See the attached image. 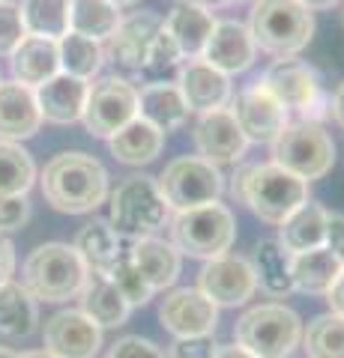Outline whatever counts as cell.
<instances>
[{"label": "cell", "mask_w": 344, "mask_h": 358, "mask_svg": "<svg viewBox=\"0 0 344 358\" xmlns=\"http://www.w3.org/2000/svg\"><path fill=\"white\" fill-rule=\"evenodd\" d=\"M231 194L246 203L254 215L266 224H284L294 212L308 203V182L287 173L284 167L266 164H242L234 173Z\"/></svg>", "instance_id": "2"}, {"label": "cell", "mask_w": 344, "mask_h": 358, "mask_svg": "<svg viewBox=\"0 0 344 358\" xmlns=\"http://www.w3.org/2000/svg\"><path fill=\"white\" fill-rule=\"evenodd\" d=\"M231 114L237 117L249 143H273L291 122V110L261 81H254L249 90L237 93V99L231 102Z\"/></svg>", "instance_id": "12"}, {"label": "cell", "mask_w": 344, "mask_h": 358, "mask_svg": "<svg viewBox=\"0 0 344 358\" xmlns=\"http://www.w3.org/2000/svg\"><path fill=\"white\" fill-rule=\"evenodd\" d=\"M303 350L308 358H344V317H315L303 331Z\"/></svg>", "instance_id": "37"}, {"label": "cell", "mask_w": 344, "mask_h": 358, "mask_svg": "<svg viewBox=\"0 0 344 358\" xmlns=\"http://www.w3.org/2000/svg\"><path fill=\"white\" fill-rule=\"evenodd\" d=\"M18 358H57V355H51L48 350H33V352H25V355H18Z\"/></svg>", "instance_id": "51"}, {"label": "cell", "mask_w": 344, "mask_h": 358, "mask_svg": "<svg viewBox=\"0 0 344 358\" xmlns=\"http://www.w3.org/2000/svg\"><path fill=\"white\" fill-rule=\"evenodd\" d=\"M25 36H27V30H25V21H21L18 3L0 0V57H9Z\"/></svg>", "instance_id": "40"}, {"label": "cell", "mask_w": 344, "mask_h": 358, "mask_svg": "<svg viewBox=\"0 0 344 358\" xmlns=\"http://www.w3.org/2000/svg\"><path fill=\"white\" fill-rule=\"evenodd\" d=\"M201 57L213 66V69L231 78V75L246 72L254 63L258 45L252 39L249 24H240V21H216L213 36H209Z\"/></svg>", "instance_id": "18"}, {"label": "cell", "mask_w": 344, "mask_h": 358, "mask_svg": "<svg viewBox=\"0 0 344 358\" xmlns=\"http://www.w3.org/2000/svg\"><path fill=\"white\" fill-rule=\"evenodd\" d=\"M42 197L66 215L96 212L108 197V171L87 152H60L42 171Z\"/></svg>", "instance_id": "1"}, {"label": "cell", "mask_w": 344, "mask_h": 358, "mask_svg": "<svg viewBox=\"0 0 344 358\" xmlns=\"http://www.w3.org/2000/svg\"><path fill=\"white\" fill-rule=\"evenodd\" d=\"M329 117L338 122L344 129V81L336 87V93H332V102H329Z\"/></svg>", "instance_id": "47"}, {"label": "cell", "mask_w": 344, "mask_h": 358, "mask_svg": "<svg viewBox=\"0 0 344 358\" xmlns=\"http://www.w3.org/2000/svg\"><path fill=\"white\" fill-rule=\"evenodd\" d=\"M46 350L57 358H93L102 350V329L78 308L51 313L42 331Z\"/></svg>", "instance_id": "15"}, {"label": "cell", "mask_w": 344, "mask_h": 358, "mask_svg": "<svg viewBox=\"0 0 344 358\" xmlns=\"http://www.w3.org/2000/svg\"><path fill=\"white\" fill-rule=\"evenodd\" d=\"M261 84L270 90V93L279 99V102L287 110H296L303 114V120H315L324 114L326 99H324V90H320L317 81V72L308 66L305 60L299 57H279L270 69L263 72Z\"/></svg>", "instance_id": "10"}, {"label": "cell", "mask_w": 344, "mask_h": 358, "mask_svg": "<svg viewBox=\"0 0 344 358\" xmlns=\"http://www.w3.org/2000/svg\"><path fill=\"white\" fill-rule=\"evenodd\" d=\"M177 87H180L188 110H201V114L225 108L231 99V78L213 69L204 57H192L180 63Z\"/></svg>", "instance_id": "17"}, {"label": "cell", "mask_w": 344, "mask_h": 358, "mask_svg": "<svg viewBox=\"0 0 344 358\" xmlns=\"http://www.w3.org/2000/svg\"><path fill=\"white\" fill-rule=\"evenodd\" d=\"M249 30L261 51L275 57H294L312 42L315 15L299 0H254Z\"/></svg>", "instance_id": "4"}, {"label": "cell", "mask_w": 344, "mask_h": 358, "mask_svg": "<svg viewBox=\"0 0 344 358\" xmlns=\"http://www.w3.org/2000/svg\"><path fill=\"white\" fill-rule=\"evenodd\" d=\"M90 268L84 266L75 245L66 242H46L36 251H30L21 268L25 289L39 301H69L78 299Z\"/></svg>", "instance_id": "3"}, {"label": "cell", "mask_w": 344, "mask_h": 358, "mask_svg": "<svg viewBox=\"0 0 344 358\" xmlns=\"http://www.w3.org/2000/svg\"><path fill=\"white\" fill-rule=\"evenodd\" d=\"M216 346H209V338H192V341H177L174 358H213Z\"/></svg>", "instance_id": "44"}, {"label": "cell", "mask_w": 344, "mask_h": 358, "mask_svg": "<svg viewBox=\"0 0 344 358\" xmlns=\"http://www.w3.org/2000/svg\"><path fill=\"white\" fill-rule=\"evenodd\" d=\"M18 9L27 36H46L57 42L69 33V0H21Z\"/></svg>", "instance_id": "34"}, {"label": "cell", "mask_w": 344, "mask_h": 358, "mask_svg": "<svg viewBox=\"0 0 344 358\" xmlns=\"http://www.w3.org/2000/svg\"><path fill=\"white\" fill-rule=\"evenodd\" d=\"M195 147L198 155L213 164H234L242 159L249 141L242 134L237 117L231 114V108H219V110H207L201 114L195 126Z\"/></svg>", "instance_id": "16"}, {"label": "cell", "mask_w": 344, "mask_h": 358, "mask_svg": "<svg viewBox=\"0 0 344 358\" xmlns=\"http://www.w3.org/2000/svg\"><path fill=\"white\" fill-rule=\"evenodd\" d=\"M159 320L177 341L209 338L219 326V308L198 287H183L165 296Z\"/></svg>", "instance_id": "14"}, {"label": "cell", "mask_w": 344, "mask_h": 358, "mask_svg": "<svg viewBox=\"0 0 344 358\" xmlns=\"http://www.w3.org/2000/svg\"><path fill=\"white\" fill-rule=\"evenodd\" d=\"M273 164L284 167L303 182H315L336 164V143H332L329 131L315 120L287 122L284 131L273 141Z\"/></svg>", "instance_id": "7"}, {"label": "cell", "mask_w": 344, "mask_h": 358, "mask_svg": "<svg viewBox=\"0 0 344 358\" xmlns=\"http://www.w3.org/2000/svg\"><path fill=\"white\" fill-rule=\"evenodd\" d=\"M156 182L168 209L188 212L216 203L221 188H225V176H221L219 164L201 159V155H180L165 167Z\"/></svg>", "instance_id": "9"}, {"label": "cell", "mask_w": 344, "mask_h": 358, "mask_svg": "<svg viewBox=\"0 0 344 358\" xmlns=\"http://www.w3.org/2000/svg\"><path fill=\"white\" fill-rule=\"evenodd\" d=\"M344 263L338 260L329 248H315V251H303L291 257V278H294V289L308 296H326L332 284L338 281Z\"/></svg>", "instance_id": "27"}, {"label": "cell", "mask_w": 344, "mask_h": 358, "mask_svg": "<svg viewBox=\"0 0 344 358\" xmlns=\"http://www.w3.org/2000/svg\"><path fill=\"white\" fill-rule=\"evenodd\" d=\"M75 251L81 254V260L90 272H102V275H108L111 268H114V263L120 260V254H123L120 236L102 218H93L90 224H84L78 230V236H75Z\"/></svg>", "instance_id": "30"}, {"label": "cell", "mask_w": 344, "mask_h": 358, "mask_svg": "<svg viewBox=\"0 0 344 358\" xmlns=\"http://www.w3.org/2000/svg\"><path fill=\"white\" fill-rule=\"evenodd\" d=\"M27 218H30L27 197H0V233L25 227Z\"/></svg>", "instance_id": "42"}, {"label": "cell", "mask_w": 344, "mask_h": 358, "mask_svg": "<svg viewBox=\"0 0 344 358\" xmlns=\"http://www.w3.org/2000/svg\"><path fill=\"white\" fill-rule=\"evenodd\" d=\"M324 248H329L344 263V215L341 212H329V218H326V245Z\"/></svg>", "instance_id": "43"}, {"label": "cell", "mask_w": 344, "mask_h": 358, "mask_svg": "<svg viewBox=\"0 0 344 358\" xmlns=\"http://www.w3.org/2000/svg\"><path fill=\"white\" fill-rule=\"evenodd\" d=\"M81 310L90 317L99 329H117L129 317V301L117 289V284L102 272H90L81 289Z\"/></svg>", "instance_id": "24"}, {"label": "cell", "mask_w": 344, "mask_h": 358, "mask_svg": "<svg viewBox=\"0 0 344 358\" xmlns=\"http://www.w3.org/2000/svg\"><path fill=\"white\" fill-rule=\"evenodd\" d=\"M168 203L153 176H129L111 194V227L132 242L147 239L168 224Z\"/></svg>", "instance_id": "6"}, {"label": "cell", "mask_w": 344, "mask_h": 358, "mask_svg": "<svg viewBox=\"0 0 344 358\" xmlns=\"http://www.w3.org/2000/svg\"><path fill=\"white\" fill-rule=\"evenodd\" d=\"M192 6H201L207 13H213V9H221V6H234V3H246V0H188Z\"/></svg>", "instance_id": "49"}, {"label": "cell", "mask_w": 344, "mask_h": 358, "mask_svg": "<svg viewBox=\"0 0 344 358\" xmlns=\"http://www.w3.org/2000/svg\"><path fill=\"white\" fill-rule=\"evenodd\" d=\"M108 3H114L117 9H123V6H132V3H138V0H108Z\"/></svg>", "instance_id": "52"}, {"label": "cell", "mask_w": 344, "mask_h": 358, "mask_svg": "<svg viewBox=\"0 0 344 358\" xmlns=\"http://www.w3.org/2000/svg\"><path fill=\"white\" fill-rule=\"evenodd\" d=\"M0 358H18V352H13V350H6V346H0Z\"/></svg>", "instance_id": "53"}, {"label": "cell", "mask_w": 344, "mask_h": 358, "mask_svg": "<svg viewBox=\"0 0 344 358\" xmlns=\"http://www.w3.org/2000/svg\"><path fill=\"white\" fill-rule=\"evenodd\" d=\"M135 117H138V90L126 78L108 75L90 87L81 120L93 138H114Z\"/></svg>", "instance_id": "11"}, {"label": "cell", "mask_w": 344, "mask_h": 358, "mask_svg": "<svg viewBox=\"0 0 344 358\" xmlns=\"http://www.w3.org/2000/svg\"><path fill=\"white\" fill-rule=\"evenodd\" d=\"M9 66H13V78L18 84L36 90L51 81L54 75H60L57 42L46 36H25L18 42V48L9 54Z\"/></svg>", "instance_id": "22"}, {"label": "cell", "mask_w": 344, "mask_h": 358, "mask_svg": "<svg viewBox=\"0 0 344 358\" xmlns=\"http://www.w3.org/2000/svg\"><path fill=\"white\" fill-rule=\"evenodd\" d=\"M237 236L234 212L221 206L219 200L188 212H177L171 221V239L180 254H188L195 260H216L228 254Z\"/></svg>", "instance_id": "8"}, {"label": "cell", "mask_w": 344, "mask_h": 358, "mask_svg": "<svg viewBox=\"0 0 344 358\" xmlns=\"http://www.w3.org/2000/svg\"><path fill=\"white\" fill-rule=\"evenodd\" d=\"M129 257H132V263L138 266V272L147 278L153 293L171 287L177 281V275H180V266H183L180 251L174 248V242H165V239H156V236L132 242Z\"/></svg>", "instance_id": "25"}, {"label": "cell", "mask_w": 344, "mask_h": 358, "mask_svg": "<svg viewBox=\"0 0 344 358\" xmlns=\"http://www.w3.org/2000/svg\"><path fill=\"white\" fill-rule=\"evenodd\" d=\"M326 301H329V308L332 313H338V317H344V268H341V275H338V281L332 284V289L326 293Z\"/></svg>", "instance_id": "46"}, {"label": "cell", "mask_w": 344, "mask_h": 358, "mask_svg": "<svg viewBox=\"0 0 344 358\" xmlns=\"http://www.w3.org/2000/svg\"><path fill=\"white\" fill-rule=\"evenodd\" d=\"M213 27H216L213 13H207L201 6H192V3L174 9V13L165 18V30H168L174 36V42L180 45L186 60L201 57L209 36H213Z\"/></svg>", "instance_id": "29"}, {"label": "cell", "mask_w": 344, "mask_h": 358, "mask_svg": "<svg viewBox=\"0 0 344 358\" xmlns=\"http://www.w3.org/2000/svg\"><path fill=\"white\" fill-rule=\"evenodd\" d=\"M108 278L117 284V289H120V293H123V299L129 301V308H141V305H147V301L153 299V287L147 284V278L138 272V266L132 263L129 251L120 254V260H117L114 268L108 272Z\"/></svg>", "instance_id": "38"}, {"label": "cell", "mask_w": 344, "mask_h": 358, "mask_svg": "<svg viewBox=\"0 0 344 358\" xmlns=\"http://www.w3.org/2000/svg\"><path fill=\"white\" fill-rule=\"evenodd\" d=\"M108 358H165V352L147 338L126 334V338H120L117 343H111Z\"/></svg>", "instance_id": "41"}, {"label": "cell", "mask_w": 344, "mask_h": 358, "mask_svg": "<svg viewBox=\"0 0 344 358\" xmlns=\"http://www.w3.org/2000/svg\"><path fill=\"white\" fill-rule=\"evenodd\" d=\"M234 338L258 358H291L303 341V320L287 305L270 301L242 313L234 326Z\"/></svg>", "instance_id": "5"}, {"label": "cell", "mask_w": 344, "mask_h": 358, "mask_svg": "<svg viewBox=\"0 0 344 358\" xmlns=\"http://www.w3.org/2000/svg\"><path fill=\"white\" fill-rule=\"evenodd\" d=\"M213 358H258V355H252L246 346H240V343H228V346H216Z\"/></svg>", "instance_id": "48"}, {"label": "cell", "mask_w": 344, "mask_h": 358, "mask_svg": "<svg viewBox=\"0 0 344 358\" xmlns=\"http://www.w3.org/2000/svg\"><path fill=\"white\" fill-rule=\"evenodd\" d=\"M57 51H60V72L81 78V81H90L93 75H99L102 60H105L102 45L87 36H78L72 30L57 39Z\"/></svg>", "instance_id": "36"}, {"label": "cell", "mask_w": 344, "mask_h": 358, "mask_svg": "<svg viewBox=\"0 0 344 358\" xmlns=\"http://www.w3.org/2000/svg\"><path fill=\"white\" fill-rule=\"evenodd\" d=\"M13 272H15V245L0 233V287L13 281Z\"/></svg>", "instance_id": "45"}, {"label": "cell", "mask_w": 344, "mask_h": 358, "mask_svg": "<svg viewBox=\"0 0 344 358\" xmlns=\"http://www.w3.org/2000/svg\"><path fill=\"white\" fill-rule=\"evenodd\" d=\"M87 93L90 84L72 75H54L51 81L36 87V102H39V114L42 120L57 122V126H69L84 117V105H87Z\"/></svg>", "instance_id": "21"}, {"label": "cell", "mask_w": 344, "mask_h": 358, "mask_svg": "<svg viewBox=\"0 0 344 358\" xmlns=\"http://www.w3.org/2000/svg\"><path fill=\"white\" fill-rule=\"evenodd\" d=\"M39 322L36 299H33L25 284L9 281L0 287V334L6 338H27Z\"/></svg>", "instance_id": "33"}, {"label": "cell", "mask_w": 344, "mask_h": 358, "mask_svg": "<svg viewBox=\"0 0 344 358\" xmlns=\"http://www.w3.org/2000/svg\"><path fill=\"white\" fill-rule=\"evenodd\" d=\"M183 51H180V45L174 42V36L168 30H162L153 36L150 42V48H147V60H144V72H150V75H165V72H171V69H180V63H183Z\"/></svg>", "instance_id": "39"}, {"label": "cell", "mask_w": 344, "mask_h": 358, "mask_svg": "<svg viewBox=\"0 0 344 358\" xmlns=\"http://www.w3.org/2000/svg\"><path fill=\"white\" fill-rule=\"evenodd\" d=\"M326 218L329 212L320 203H303L284 224H279V245L287 254H303L326 245Z\"/></svg>", "instance_id": "28"}, {"label": "cell", "mask_w": 344, "mask_h": 358, "mask_svg": "<svg viewBox=\"0 0 344 358\" xmlns=\"http://www.w3.org/2000/svg\"><path fill=\"white\" fill-rule=\"evenodd\" d=\"M108 147H111V155H114L120 164L141 167V164H150L162 152L165 134L144 117H135L129 126L120 129L114 138H108Z\"/></svg>", "instance_id": "26"}, {"label": "cell", "mask_w": 344, "mask_h": 358, "mask_svg": "<svg viewBox=\"0 0 344 358\" xmlns=\"http://www.w3.org/2000/svg\"><path fill=\"white\" fill-rule=\"evenodd\" d=\"M254 275H258V287L266 296L284 299L294 293V278H291V257L275 239H263L254 248Z\"/></svg>", "instance_id": "31"}, {"label": "cell", "mask_w": 344, "mask_h": 358, "mask_svg": "<svg viewBox=\"0 0 344 358\" xmlns=\"http://www.w3.org/2000/svg\"><path fill=\"white\" fill-rule=\"evenodd\" d=\"M138 117L153 122L162 134H168L188 120V105L177 84L153 81L138 90Z\"/></svg>", "instance_id": "23"}, {"label": "cell", "mask_w": 344, "mask_h": 358, "mask_svg": "<svg viewBox=\"0 0 344 358\" xmlns=\"http://www.w3.org/2000/svg\"><path fill=\"white\" fill-rule=\"evenodd\" d=\"M198 289L216 308L246 305L254 296V289H258V275H254V266L246 257L221 254L204 266L201 278H198Z\"/></svg>", "instance_id": "13"}, {"label": "cell", "mask_w": 344, "mask_h": 358, "mask_svg": "<svg viewBox=\"0 0 344 358\" xmlns=\"http://www.w3.org/2000/svg\"><path fill=\"white\" fill-rule=\"evenodd\" d=\"M42 126L36 90L18 81H0V141H25L33 138Z\"/></svg>", "instance_id": "20"}, {"label": "cell", "mask_w": 344, "mask_h": 358, "mask_svg": "<svg viewBox=\"0 0 344 358\" xmlns=\"http://www.w3.org/2000/svg\"><path fill=\"white\" fill-rule=\"evenodd\" d=\"M120 9L108 0H69V30L93 42H108L120 24Z\"/></svg>", "instance_id": "32"}, {"label": "cell", "mask_w": 344, "mask_h": 358, "mask_svg": "<svg viewBox=\"0 0 344 358\" xmlns=\"http://www.w3.org/2000/svg\"><path fill=\"white\" fill-rule=\"evenodd\" d=\"M299 3L308 9H332L336 3H341V0H299Z\"/></svg>", "instance_id": "50"}, {"label": "cell", "mask_w": 344, "mask_h": 358, "mask_svg": "<svg viewBox=\"0 0 344 358\" xmlns=\"http://www.w3.org/2000/svg\"><path fill=\"white\" fill-rule=\"evenodd\" d=\"M36 182L30 152L13 141H0V197H27Z\"/></svg>", "instance_id": "35"}, {"label": "cell", "mask_w": 344, "mask_h": 358, "mask_svg": "<svg viewBox=\"0 0 344 358\" xmlns=\"http://www.w3.org/2000/svg\"><path fill=\"white\" fill-rule=\"evenodd\" d=\"M165 21L153 13H132L126 18H120V24L114 30V36L108 39V57L114 66L126 72H141L144 60H147V48L153 36L162 30Z\"/></svg>", "instance_id": "19"}]
</instances>
